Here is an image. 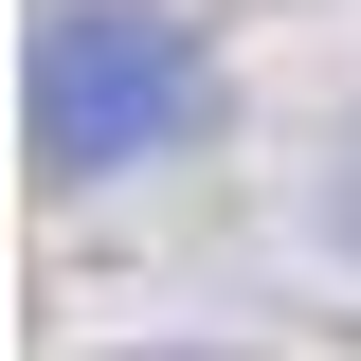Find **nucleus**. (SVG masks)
Returning <instances> with one entry per match:
<instances>
[{"label":"nucleus","mask_w":361,"mask_h":361,"mask_svg":"<svg viewBox=\"0 0 361 361\" xmlns=\"http://www.w3.org/2000/svg\"><path fill=\"white\" fill-rule=\"evenodd\" d=\"M217 127V54L163 0H54L37 18V180H109Z\"/></svg>","instance_id":"1"},{"label":"nucleus","mask_w":361,"mask_h":361,"mask_svg":"<svg viewBox=\"0 0 361 361\" xmlns=\"http://www.w3.org/2000/svg\"><path fill=\"white\" fill-rule=\"evenodd\" d=\"M343 235H361V163H343Z\"/></svg>","instance_id":"2"},{"label":"nucleus","mask_w":361,"mask_h":361,"mask_svg":"<svg viewBox=\"0 0 361 361\" xmlns=\"http://www.w3.org/2000/svg\"><path fill=\"white\" fill-rule=\"evenodd\" d=\"M145 361H199V343H145Z\"/></svg>","instance_id":"3"}]
</instances>
